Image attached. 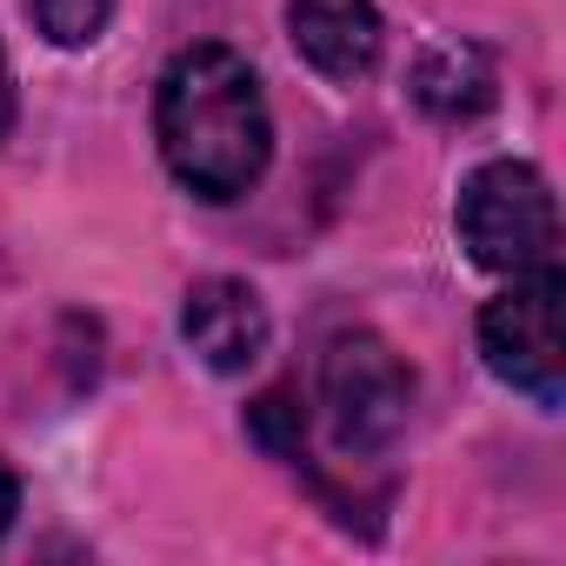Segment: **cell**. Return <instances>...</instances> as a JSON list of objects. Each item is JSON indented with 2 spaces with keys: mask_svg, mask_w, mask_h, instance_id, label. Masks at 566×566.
Listing matches in <instances>:
<instances>
[{
  "mask_svg": "<svg viewBox=\"0 0 566 566\" xmlns=\"http://www.w3.org/2000/svg\"><path fill=\"white\" fill-rule=\"evenodd\" d=\"M154 134H160L167 174L200 200L253 193L273 160L266 94L253 67L220 41H200L167 61L160 94H154Z\"/></svg>",
  "mask_w": 566,
  "mask_h": 566,
  "instance_id": "obj_1",
  "label": "cell"
},
{
  "mask_svg": "<svg viewBox=\"0 0 566 566\" xmlns=\"http://www.w3.org/2000/svg\"><path fill=\"white\" fill-rule=\"evenodd\" d=\"M453 233L473 253V266L506 273V280L559 266V207H553L546 174L526 160L473 167L460 200H453Z\"/></svg>",
  "mask_w": 566,
  "mask_h": 566,
  "instance_id": "obj_2",
  "label": "cell"
},
{
  "mask_svg": "<svg viewBox=\"0 0 566 566\" xmlns=\"http://www.w3.org/2000/svg\"><path fill=\"white\" fill-rule=\"evenodd\" d=\"M321 407L340 453H387L413 413V374L380 334H334L321 354Z\"/></svg>",
  "mask_w": 566,
  "mask_h": 566,
  "instance_id": "obj_3",
  "label": "cell"
},
{
  "mask_svg": "<svg viewBox=\"0 0 566 566\" xmlns=\"http://www.w3.org/2000/svg\"><path fill=\"white\" fill-rule=\"evenodd\" d=\"M480 360L493 380L526 394L533 407H559L566 354H559V266L520 273L500 301L480 314Z\"/></svg>",
  "mask_w": 566,
  "mask_h": 566,
  "instance_id": "obj_4",
  "label": "cell"
},
{
  "mask_svg": "<svg viewBox=\"0 0 566 566\" xmlns=\"http://www.w3.org/2000/svg\"><path fill=\"white\" fill-rule=\"evenodd\" d=\"M266 334H273L266 301L247 287V280H233V273H207V280H193V287H187L180 340L193 347L200 367H213V374H247V367H260Z\"/></svg>",
  "mask_w": 566,
  "mask_h": 566,
  "instance_id": "obj_5",
  "label": "cell"
},
{
  "mask_svg": "<svg viewBox=\"0 0 566 566\" xmlns=\"http://www.w3.org/2000/svg\"><path fill=\"white\" fill-rule=\"evenodd\" d=\"M287 34L301 61L327 81H360L380 61V8L374 0H287Z\"/></svg>",
  "mask_w": 566,
  "mask_h": 566,
  "instance_id": "obj_6",
  "label": "cell"
},
{
  "mask_svg": "<svg viewBox=\"0 0 566 566\" xmlns=\"http://www.w3.org/2000/svg\"><path fill=\"white\" fill-rule=\"evenodd\" d=\"M413 101L440 120H473L486 101H493V67L480 48L467 41H433L413 67Z\"/></svg>",
  "mask_w": 566,
  "mask_h": 566,
  "instance_id": "obj_7",
  "label": "cell"
},
{
  "mask_svg": "<svg viewBox=\"0 0 566 566\" xmlns=\"http://www.w3.org/2000/svg\"><path fill=\"white\" fill-rule=\"evenodd\" d=\"M114 0H28V21L54 41V48H94L107 34Z\"/></svg>",
  "mask_w": 566,
  "mask_h": 566,
  "instance_id": "obj_8",
  "label": "cell"
},
{
  "mask_svg": "<svg viewBox=\"0 0 566 566\" xmlns=\"http://www.w3.org/2000/svg\"><path fill=\"white\" fill-rule=\"evenodd\" d=\"M253 433H260L273 453H294V447H301V413H294V400H287V394H266V400L253 407Z\"/></svg>",
  "mask_w": 566,
  "mask_h": 566,
  "instance_id": "obj_9",
  "label": "cell"
},
{
  "mask_svg": "<svg viewBox=\"0 0 566 566\" xmlns=\"http://www.w3.org/2000/svg\"><path fill=\"white\" fill-rule=\"evenodd\" d=\"M14 513H21V480H14V467H8V460H0V539H8Z\"/></svg>",
  "mask_w": 566,
  "mask_h": 566,
  "instance_id": "obj_10",
  "label": "cell"
},
{
  "mask_svg": "<svg viewBox=\"0 0 566 566\" xmlns=\"http://www.w3.org/2000/svg\"><path fill=\"white\" fill-rule=\"evenodd\" d=\"M14 120V74H8V48H0V134Z\"/></svg>",
  "mask_w": 566,
  "mask_h": 566,
  "instance_id": "obj_11",
  "label": "cell"
}]
</instances>
